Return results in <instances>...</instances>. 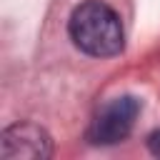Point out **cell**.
Instances as JSON below:
<instances>
[{
	"mask_svg": "<svg viewBox=\"0 0 160 160\" xmlns=\"http://www.w3.org/2000/svg\"><path fill=\"white\" fill-rule=\"evenodd\" d=\"M52 155L50 132L30 120L12 122L0 135V158L2 160H48Z\"/></svg>",
	"mask_w": 160,
	"mask_h": 160,
	"instance_id": "cell-3",
	"label": "cell"
},
{
	"mask_svg": "<svg viewBox=\"0 0 160 160\" xmlns=\"http://www.w3.org/2000/svg\"><path fill=\"white\" fill-rule=\"evenodd\" d=\"M145 145H148V150H150V155H155V158H160V130H152V132L148 135V140H145Z\"/></svg>",
	"mask_w": 160,
	"mask_h": 160,
	"instance_id": "cell-4",
	"label": "cell"
},
{
	"mask_svg": "<svg viewBox=\"0 0 160 160\" xmlns=\"http://www.w3.org/2000/svg\"><path fill=\"white\" fill-rule=\"evenodd\" d=\"M142 110V102L140 98L135 95H118V98H110L92 118L85 138L90 145H118L122 142L132 128H135V120Z\"/></svg>",
	"mask_w": 160,
	"mask_h": 160,
	"instance_id": "cell-2",
	"label": "cell"
},
{
	"mask_svg": "<svg viewBox=\"0 0 160 160\" xmlns=\"http://www.w3.org/2000/svg\"><path fill=\"white\" fill-rule=\"evenodd\" d=\"M72 45L90 58H115L125 48V30L120 15L102 0H82L68 20Z\"/></svg>",
	"mask_w": 160,
	"mask_h": 160,
	"instance_id": "cell-1",
	"label": "cell"
}]
</instances>
